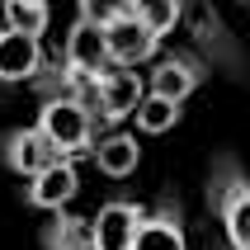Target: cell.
<instances>
[{
    "instance_id": "cell-1",
    "label": "cell",
    "mask_w": 250,
    "mask_h": 250,
    "mask_svg": "<svg viewBox=\"0 0 250 250\" xmlns=\"http://www.w3.org/2000/svg\"><path fill=\"white\" fill-rule=\"evenodd\" d=\"M95 104H90V95H42V109H38V127L42 137L52 142L62 156H90V146H95Z\"/></svg>"
},
{
    "instance_id": "cell-2",
    "label": "cell",
    "mask_w": 250,
    "mask_h": 250,
    "mask_svg": "<svg viewBox=\"0 0 250 250\" xmlns=\"http://www.w3.org/2000/svg\"><path fill=\"white\" fill-rule=\"evenodd\" d=\"M212 212L222 217L231 250H250V180L241 175V166L231 156H222L212 166V184H208Z\"/></svg>"
},
{
    "instance_id": "cell-3",
    "label": "cell",
    "mask_w": 250,
    "mask_h": 250,
    "mask_svg": "<svg viewBox=\"0 0 250 250\" xmlns=\"http://www.w3.org/2000/svg\"><path fill=\"white\" fill-rule=\"evenodd\" d=\"M142 95H146V81L137 76V66H109V71H99L95 85H90L95 118L109 123V127H118L123 118H132V109L142 104Z\"/></svg>"
},
{
    "instance_id": "cell-4",
    "label": "cell",
    "mask_w": 250,
    "mask_h": 250,
    "mask_svg": "<svg viewBox=\"0 0 250 250\" xmlns=\"http://www.w3.org/2000/svg\"><path fill=\"white\" fill-rule=\"evenodd\" d=\"M212 71H208V62L198 52H189V47H175V52H166L161 62L151 66V76H146V85H151V95H166V99H189L198 90V85L208 81Z\"/></svg>"
},
{
    "instance_id": "cell-5",
    "label": "cell",
    "mask_w": 250,
    "mask_h": 250,
    "mask_svg": "<svg viewBox=\"0 0 250 250\" xmlns=\"http://www.w3.org/2000/svg\"><path fill=\"white\" fill-rule=\"evenodd\" d=\"M142 217H146V208L137 198H109V203H99V212L90 217V250H127Z\"/></svg>"
},
{
    "instance_id": "cell-6",
    "label": "cell",
    "mask_w": 250,
    "mask_h": 250,
    "mask_svg": "<svg viewBox=\"0 0 250 250\" xmlns=\"http://www.w3.org/2000/svg\"><path fill=\"white\" fill-rule=\"evenodd\" d=\"M104 52H109V66H142L161 52V38L137 14H123V19L104 24Z\"/></svg>"
},
{
    "instance_id": "cell-7",
    "label": "cell",
    "mask_w": 250,
    "mask_h": 250,
    "mask_svg": "<svg viewBox=\"0 0 250 250\" xmlns=\"http://www.w3.org/2000/svg\"><path fill=\"white\" fill-rule=\"evenodd\" d=\"M76 194H81V170H76L71 156H57V161H47L38 175H28V194L24 198H28V208L57 212V208H66Z\"/></svg>"
},
{
    "instance_id": "cell-8",
    "label": "cell",
    "mask_w": 250,
    "mask_h": 250,
    "mask_svg": "<svg viewBox=\"0 0 250 250\" xmlns=\"http://www.w3.org/2000/svg\"><path fill=\"white\" fill-rule=\"evenodd\" d=\"M62 62H66L76 76H85V81L95 85L99 71H109V52H104V24H95V19L76 14V24H71V33H66V47H62Z\"/></svg>"
},
{
    "instance_id": "cell-9",
    "label": "cell",
    "mask_w": 250,
    "mask_h": 250,
    "mask_svg": "<svg viewBox=\"0 0 250 250\" xmlns=\"http://www.w3.org/2000/svg\"><path fill=\"white\" fill-rule=\"evenodd\" d=\"M127 250H189V236H184V217L175 198H161L146 217L132 231V246Z\"/></svg>"
},
{
    "instance_id": "cell-10",
    "label": "cell",
    "mask_w": 250,
    "mask_h": 250,
    "mask_svg": "<svg viewBox=\"0 0 250 250\" xmlns=\"http://www.w3.org/2000/svg\"><path fill=\"white\" fill-rule=\"evenodd\" d=\"M57 146L47 137H42V127L33 123V127H10V132H5V137H0V161H5V166L14 170V175H38L42 166H47V161H57Z\"/></svg>"
},
{
    "instance_id": "cell-11",
    "label": "cell",
    "mask_w": 250,
    "mask_h": 250,
    "mask_svg": "<svg viewBox=\"0 0 250 250\" xmlns=\"http://www.w3.org/2000/svg\"><path fill=\"white\" fill-rule=\"evenodd\" d=\"M42 66V38L24 28H5L0 33V85H24Z\"/></svg>"
},
{
    "instance_id": "cell-12",
    "label": "cell",
    "mask_w": 250,
    "mask_h": 250,
    "mask_svg": "<svg viewBox=\"0 0 250 250\" xmlns=\"http://www.w3.org/2000/svg\"><path fill=\"white\" fill-rule=\"evenodd\" d=\"M90 156H95L99 175H109V180H127V175L142 166V142L132 137V132H109V137H95Z\"/></svg>"
},
{
    "instance_id": "cell-13",
    "label": "cell",
    "mask_w": 250,
    "mask_h": 250,
    "mask_svg": "<svg viewBox=\"0 0 250 250\" xmlns=\"http://www.w3.org/2000/svg\"><path fill=\"white\" fill-rule=\"evenodd\" d=\"M194 38H198V47H203L212 62H222L227 71H241V47L231 42V33H227V24L217 14H208V10L194 14Z\"/></svg>"
},
{
    "instance_id": "cell-14",
    "label": "cell",
    "mask_w": 250,
    "mask_h": 250,
    "mask_svg": "<svg viewBox=\"0 0 250 250\" xmlns=\"http://www.w3.org/2000/svg\"><path fill=\"white\" fill-rule=\"evenodd\" d=\"M42 250H90V217L57 208L52 222L42 227Z\"/></svg>"
},
{
    "instance_id": "cell-15",
    "label": "cell",
    "mask_w": 250,
    "mask_h": 250,
    "mask_svg": "<svg viewBox=\"0 0 250 250\" xmlns=\"http://www.w3.org/2000/svg\"><path fill=\"white\" fill-rule=\"evenodd\" d=\"M180 109H184L180 99H166V95H151V90H146V95H142V104L132 109V118H137V127H142V132L161 137V132H170V127L184 118Z\"/></svg>"
},
{
    "instance_id": "cell-16",
    "label": "cell",
    "mask_w": 250,
    "mask_h": 250,
    "mask_svg": "<svg viewBox=\"0 0 250 250\" xmlns=\"http://www.w3.org/2000/svg\"><path fill=\"white\" fill-rule=\"evenodd\" d=\"M132 14L151 28L156 38H166V33H175V24L184 19V0H137Z\"/></svg>"
},
{
    "instance_id": "cell-17",
    "label": "cell",
    "mask_w": 250,
    "mask_h": 250,
    "mask_svg": "<svg viewBox=\"0 0 250 250\" xmlns=\"http://www.w3.org/2000/svg\"><path fill=\"white\" fill-rule=\"evenodd\" d=\"M5 10H10V28H24L33 38H42L52 24V0H5Z\"/></svg>"
},
{
    "instance_id": "cell-18",
    "label": "cell",
    "mask_w": 250,
    "mask_h": 250,
    "mask_svg": "<svg viewBox=\"0 0 250 250\" xmlns=\"http://www.w3.org/2000/svg\"><path fill=\"white\" fill-rule=\"evenodd\" d=\"M132 5H137V0H76V10H81L85 19H95V24L123 19V14H132Z\"/></svg>"
},
{
    "instance_id": "cell-19",
    "label": "cell",
    "mask_w": 250,
    "mask_h": 250,
    "mask_svg": "<svg viewBox=\"0 0 250 250\" xmlns=\"http://www.w3.org/2000/svg\"><path fill=\"white\" fill-rule=\"evenodd\" d=\"M10 28V10H5V0H0V33Z\"/></svg>"
}]
</instances>
